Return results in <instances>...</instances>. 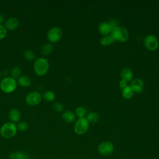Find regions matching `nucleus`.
<instances>
[{
	"label": "nucleus",
	"instance_id": "24",
	"mask_svg": "<svg viewBox=\"0 0 159 159\" xmlns=\"http://www.w3.org/2000/svg\"><path fill=\"white\" fill-rule=\"evenodd\" d=\"M53 51V46L52 44L47 43L44 45L41 48V53L43 55H50Z\"/></svg>",
	"mask_w": 159,
	"mask_h": 159
},
{
	"label": "nucleus",
	"instance_id": "14",
	"mask_svg": "<svg viewBox=\"0 0 159 159\" xmlns=\"http://www.w3.org/2000/svg\"><path fill=\"white\" fill-rule=\"evenodd\" d=\"M133 72L129 68H123L120 71V77L122 80L126 81L127 82L132 81L133 80Z\"/></svg>",
	"mask_w": 159,
	"mask_h": 159
},
{
	"label": "nucleus",
	"instance_id": "30",
	"mask_svg": "<svg viewBox=\"0 0 159 159\" xmlns=\"http://www.w3.org/2000/svg\"><path fill=\"white\" fill-rule=\"evenodd\" d=\"M119 88L121 89H124V88H125L127 86V82L126 81L121 79V80L119 83Z\"/></svg>",
	"mask_w": 159,
	"mask_h": 159
},
{
	"label": "nucleus",
	"instance_id": "26",
	"mask_svg": "<svg viewBox=\"0 0 159 159\" xmlns=\"http://www.w3.org/2000/svg\"><path fill=\"white\" fill-rule=\"evenodd\" d=\"M17 130L20 132H24L29 128V124L26 121H20L16 125Z\"/></svg>",
	"mask_w": 159,
	"mask_h": 159
},
{
	"label": "nucleus",
	"instance_id": "4",
	"mask_svg": "<svg viewBox=\"0 0 159 159\" xmlns=\"http://www.w3.org/2000/svg\"><path fill=\"white\" fill-rule=\"evenodd\" d=\"M17 86V80L11 76L4 77L0 82V89L5 93H11L14 92Z\"/></svg>",
	"mask_w": 159,
	"mask_h": 159
},
{
	"label": "nucleus",
	"instance_id": "29",
	"mask_svg": "<svg viewBox=\"0 0 159 159\" xmlns=\"http://www.w3.org/2000/svg\"><path fill=\"white\" fill-rule=\"evenodd\" d=\"M108 22L110 24L111 27H112V29H113L114 28L119 26V22H118V20L117 19H111V20L109 21Z\"/></svg>",
	"mask_w": 159,
	"mask_h": 159
},
{
	"label": "nucleus",
	"instance_id": "7",
	"mask_svg": "<svg viewBox=\"0 0 159 159\" xmlns=\"http://www.w3.org/2000/svg\"><path fill=\"white\" fill-rule=\"evenodd\" d=\"M145 47L149 51H155L159 47V41L157 37L153 34L147 35L143 40Z\"/></svg>",
	"mask_w": 159,
	"mask_h": 159
},
{
	"label": "nucleus",
	"instance_id": "21",
	"mask_svg": "<svg viewBox=\"0 0 159 159\" xmlns=\"http://www.w3.org/2000/svg\"><path fill=\"white\" fill-rule=\"evenodd\" d=\"M22 71L21 68L19 66H14L10 71V75L11 77L14 78V79H17L21 76Z\"/></svg>",
	"mask_w": 159,
	"mask_h": 159
},
{
	"label": "nucleus",
	"instance_id": "28",
	"mask_svg": "<svg viewBox=\"0 0 159 159\" xmlns=\"http://www.w3.org/2000/svg\"><path fill=\"white\" fill-rule=\"evenodd\" d=\"M7 33V30L3 24H0V40L6 37Z\"/></svg>",
	"mask_w": 159,
	"mask_h": 159
},
{
	"label": "nucleus",
	"instance_id": "8",
	"mask_svg": "<svg viewBox=\"0 0 159 159\" xmlns=\"http://www.w3.org/2000/svg\"><path fill=\"white\" fill-rule=\"evenodd\" d=\"M25 100L29 106H37L42 101V96L38 91H31L27 94Z\"/></svg>",
	"mask_w": 159,
	"mask_h": 159
},
{
	"label": "nucleus",
	"instance_id": "25",
	"mask_svg": "<svg viewBox=\"0 0 159 159\" xmlns=\"http://www.w3.org/2000/svg\"><path fill=\"white\" fill-rule=\"evenodd\" d=\"M23 57L27 60H33L35 59V55L31 50H26L23 52Z\"/></svg>",
	"mask_w": 159,
	"mask_h": 159
},
{
	"label": "nucleus",
	"instance_id": "27",
	"mask_svg": "<svg viewBox=\"0 0 159 159\" xmlns=\"http://www.w3.org/2000/svg\"><path fill=\"white\" fill-rule=\"evenodd\" d=\"M53 109L57 112H61L63 111L64 109V106L63 104L60 102H55L53 104Z\"/></svg>",
	"mask_w": 159,
	"mask_h": 159
},
{
	"label": "nucleus",
	"instance_id": "9",
	"mask_svg": "<svg viewBox=\"0 0 159 159\" xmlns=\"http://www.w3.org/2000/svg\"><path fill=\"white\" fill-rule=\"evenodd\" d=\"M98 150L101 155L109 156L114 152V147L112 142L109 141H104L99 145Z\"/></svg>",
	"mask_w": 159,
	"mask_h": 159
},
{
	"label": "nucleus",
	"instance_id": "1",
	"mask_svg": "<svg viewBox=\"0 0 159 159\" xmlns=\"http://www.w3.org/2000/svg\"><path fill=\"white\" fill-rule=\"evenodd\" d=\"M49 63L43 57L36 58L34 62L33 68L35 73L39 76H43L48 72L49 69Z\"/></svg>",
	"mask_w": 159,
	"mask_h": 159
},
{
	"label": "nucleus",
	"instance_id": "11",
	"mask_svg": "<svg viewBox=\"0 0 159 159\" xmlns=\"http://www.w3.org/2000/svg\"><path fill=\"white\" fill-rule=\"evenodd\" d=\"M19 24V20L16 17H11L6 20L4 22V26L7 30H14L18 27Z\"/></svg>",
	"mask_w": 159,
	"mask_h": 159
},
{
	"label": "nucleus",
	"instance_id": "12",
	"mask_svg": "<svg viewBox=\"0 0 159 159\" xmlns=\"http://www.w3.org/2000/svg\"><path fill=\"white\" fill-rule=\"evenodd\" d=\"M8 117L10 120V122L15 124L19 122L21 117V114L17 109L12 108L8 112Z\"/></svg>",
	"mask_w": 159,
	"mask_h": 159
},
{
	"label": "nucleus",
	"instance_id": "20",
	"mask_svg": "<svg viewBox=\"0 0 159 159\" xmlns=\"http://www.w3.org/2000/svg\"><path fill=\"white\" fill-rule=\"evenodd\" d=\"M42 96V99H43L45 101L47 102H52L55 100L56 98L55 93L50 90L45 91Z\"/></svg>",
	"mask_w": 159,
	"mask_h": 159
},
{
	"label": "nucleus",
	"instance_id": "31",
	"mask_svg": "<svg viewBox=\"0 0 159 159\" xmlns=\"http://www.w3.org/2000/svg\"><path fill=\"white\" fill-rule=\"evenodd\" d=\"M6 21L5 15L2 12H0V24H3Z\"/></svg>",
	"mask_w": 159,
	"mask_h": 159
},
{
	"label": "nucleus",
	"instance_id": "16",
	"mask_svg": "<svg viewBox=\"0 0 159 159\" xmlns=\"http://www.w3.org/2000/svg\"><path fill=\"white\" fill-rule=\"evenodd\" d=\"M17 84L22 87L27 88L32 84V80L27 76L21 75L19 78L17 79Z\"/></svg>",
	"mask_w": 159,
	"mask_h": 159
},
{
	"label": "nucleus",
	"instance_id": "10",
	"mask_svg": "<svg viewBox=\"0 0 159 159\" xmlns=\"http://www.w3.org/2000/svg\"><path fill=\"white\" fill-rule=\"evenodd\" d=\"M130 86L132 88L134 93H140L145 89V84L143 81L140 78L133 79L130 82Z\"/></svg>",
	"mask_w": 159,
	"mask_h": 159
},
{
	"label": "nucleus",
	"instance_id": "23",
	"mask_svg": "<svg viewBox=\"0 0 159 159\" xmlns=\"http://www.w3.org/2000/svg\"><path fill=\"white\" fill-rule=\"evenodd\" d=\"M27 155L25 153L20 151L14 152L10 154L11 159H27Z\"/></svg>",
	"mask_w": 159,
	"mask_h": 159
},
{
	"label": "nucleus",
	"instance_id": "5",
	"mask_svg": "<svg viewBox=\"0 0 159 159\" xmlns=\"http://www.w3.org/2000/svg\"><path fill=\"white\" fill-rule=\"evenodd\" d=\"M89 127V123L86 117L78 118L75 123L74 131L78 135H83L88 131Z\"/></svg>",
	"mask_w": 159,
	"mask_h": 159
},
{
	"label": "nucleus",
	"instance_id": "19",
	"mask_svg": "<svg viewBox=\"0 0 159 159\" xmlns=\"http://www.w3.org/2000/svg\"><path fill=\"white\" fill-rule=\"evenodd\" d=\"M86 119L89 122V123L91 124H96L99 122L100 117L99 116L98 113L94 112H89L88 114H86Z\"/></svg>",
	"mask_w": 159,
	"mask_h": 159
},
{
	"label": "nucleus",
	"instance_id": "3",
	"mask_svg": "<svg viewBox=\"0 0 159 159\" xmlns=\"http://www.w3.org/2000/svg\"><path fill=\"white\" fill-rule=\"evenodd\" d=\"M114 41L125 42L129 37V33L127 29L122 26H117L112 30L110 34Z\"/></svg>",
	"mask_w": 159,
	"mask_h": 159
},
{
	"label": "nucleus",
	"instance_id": "2",
	"mask_svg": "<svg viewBox=\"0 0 159 159\" xmlns=\"http://www.w3.org/2000/svg\"><path fill=\"white\" fill-rule=\"evenodd\" d=\"M17 132L16 125L11 122L4 123L0 127V135L4 139H9L14 137Z\"/></svg>",
	"mask_w": 159,
	"mask_h": 159
},
{
	"label": "nucleus",
	"instance_id": "33",
	"mask_svg": "<svg viewBox=\"0 0 159 159\" xmlns=\"http://www.w3.org/2000/svg\"><path fill=\"white\" fill-rule=\"evenodd\" d=\"M27 159H32V158H27Z\"/></svg>",
	"mask_w": 159,
	"mask_h": 159
},
{
	"label": "nucleus",
	"instance_id": "17",
	"mask_svg": "<svg viewBox=\"0 0 159 159\" xmlns=\"http://www.w3.org/2000/svg\"><path fill=\"white\" fill-rule=\"evenodd\" d=\"M134 91L132 89V88L130 86V85H127L125 88L122 89V96L125 99H131L134 96Z\"/></svg>",
	"mask_w": 159,
	"mask_h": 159
},
{
	"label": "nucleus",
	"instance_id": "22",
	"mask_svg": "<svg viewBox=\"0 0 159 159\" xmlns=\"http://www.w3.org/2000/svg\"><path fill=\"white\" fill-rule=\"evenodd\" d=\"M76 116H77L78 118H83L85 117L86 114H87V109L84 106H78L75 112Z\"/></svg>",
	"mask_w": 159,
	"mask_h": 159
},
{
	"label": "nucleus",
	"instance_id": "6",
	"mask_svg": "<svg viewBox=\"0 0 159 159\" xmlns=\"http://www.w3.org/2000/svg\"><path fill=\"white\" fill-rule=\"evenodd\" d=\"M63 35L62 29L58 26L51 27L47 33V38L48 40L52 43L58 42Z\"/></svg>",
	"mask_w": 159,
	"mask_h": 159
},
{
	"label": "nucleus",
	"instance_id": "15",
	"mask_svg": "<svg viewBox=\"0 0 159 159\" xmlns=\"http://www.w3.org/2000/svg\"><path fill=\"white\" fill-rule=\"evenodd\" d=\"M76 115L71 111L67 110L62 113V119L67 123H72L76 120Z\"/></svg>",
	"mask_w": 159,
	"mask_h": 159
},
{
	"label": "nucleus",
	"instance_id": "18",
	"mask_svg": "<svg viewBox=\"0 0 159 159\" xmlns=\"http://www.w3.org/2000/svg\"><path fill=\"white\" fill-rule=\"evenodd\" d=\"M114 42V40H113L111 35H103L102 36V37L100 39V40H99V43L101 45L102 47H108L111 45Z\"/></svg>",
	"mask_w": 159,
	"mask_h": 159
},
{
	"label": "nucleus",
	"instance_id": "13",
	"mask_svg": "<svg viewBox=\"0 0 159 159\" xmlns=\"http://www.w3.org/2000/svg\"><path fill=\"white\" fill-rule=\"evenodd\" d=\"M112 27L108 22H102L99 24L98 30L99 32L103 35H110L112 32Z\"/></svg>",
	"mask_w": 159,
	"mask_h": 159
},
{
	"label": "nucleus",
	"instance_id": "34",
	"mask_svg": "<svg viewBox=\"0 0 159 159\" xmlns=\"http://www.w3.org/2000/svg\"><path fill=\"white\" fill-rule=\"evenodd\" d=\"M10 159H11V158H10Z\"/></svg>",
	"mask_w": 159,
	"mask_h": 159
},
{
	"label": "nucleus",
	"instance_id": "32",
	"mask_svg": "<svg viewBox=\"0 0 159 159\" xmlns=\"http://www.w3.org/2000/svg\"><path fill=\"white\" fill-rule=\"evenodd\" d=\"M1 71H0V78H1Z\"/></svg>",
	"mask_w": 159,
	"mask_h": 159
}]
</instances>
